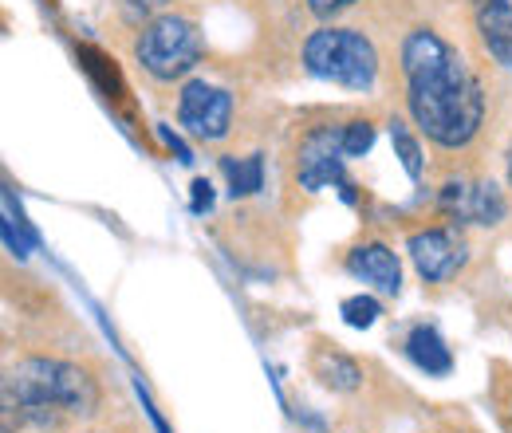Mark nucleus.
<instances>
[{"instance_id": "nucleus-1", "label": "nucleus", "mask_w": 512, "mask_h": 433, "mask_svg": "<svg viewBox=\"0 0 512 433\" xmlns=\"http://www.w3.org/2000/svg\"><path fill=\"white\" fill-rule=\"evenodd\" d=\"M402 71H406V103L422 134L446 150L465 146L485 119L481 83L465 60L430 28H414L402 44Z\"/></svg>"}, {"instance_id": "nucleus-2", "label": "nucleus", "mask_w": 512, "mask_h": 433, "mask_svg": "<svg viewBox=\"0 0 512 433\" xmlns=\"http://www.w3.org/2000/svg\"><path fill=\"white\" fill-rule=\"evenodd\" d=\"M99 402L95 382L87 371L60 359H24L4 378V406L20 410L28 422L56 426L60 418H83Z\"/></svg>"}, {"instance_id": "nucleus-3", "label": "nucleus", "mask_w": 512, "mask_h": 433, "mask_svg": "<svg viewBox=\"0 0 512 433\" xmlns=\"http://www.w3.org/2000/svg\"><path fill=\"white\" fill-rule=\"evenodd\" d=\"M304 67L316 79L351 87V91H367L375 83V75H379V56H375V44L363 32L320 28L304 44Z\"/></svg>"}, {"instance_id": "nucleus-4", "label": "nucleus", "mask_w": 512, "mask_h": 433, "mask_svg": "<svg viewBox=\"0 0 512 433\" xmlns=\"http://www.w3.org/2000/svg\"><path fill=\"white\" fill-rule=\"evenodd\" d=\"M134 52H138V63H142L154 79L170 83V79L186 75L190 67H197L205 44H201V32L193 28L186 16H158L154 24L142 28Z\"/></svg>"}, {"instance_id": "nucleus-5", "label": "nucleus", "mask_w": 512, "mask_h": 433, "mask_svg": "<svg viewBox=\"0 0 512 433\" xmlns=\"http://www.w3.org/2000/svg\"><path fill=\"white\" fill-rule=\"evenodd\" d=\"M229 119H233V95L213 87V83H190L178 99V123L186 126V134L201 138V142H217L229 134Z\"/></svg>"}, {"instance_id": "nucleus-6", "label": "nucleus", "mask_w": 512, "mask_h": 433, "mask_svg": "<svg viewBox=\"0 0 512 433\" xmlns=\"http://www.w3.org/2000/svg\"><path fill=\"white\" fill-rule=\"evenodd\" d=\"M343 126L331 130V126H320L304 138L300 146V186L308 193H320L323 186L331 182H343Z\"/></svg>"}, {"instance_id": "nucleus-7", "label": "nucleus", "mask_w": 512, "mask_h": 433, "mask_svg": "<svg viewBox=\"0 0 512 433\" xmlns=\"http://www.w3.org/2000/svg\"><path fill=\"white\" fill-rule=\"evenodd\" d=\"M442 205L457 221H473V225H497L505 221L509 205L501 197V189L493 182H477V186H465V182H449L442 189Z\"/></svg>"}, {"instance_id": "nucleus-8", "label": "nucleus", "mask_w": 512, "mask_h": 433, "mask_svg": "<svg viewBox=\"0 0 512 433\" xmlns=\"http://www.w3.org/2000/svg\"><path fill=\"white\" fill-rule=\"evenodd\" d=\"M410 260L430 284H438V280H449L461 268L465 256H461V245H453L446 229H426V233L410 237Z\"/></svg>"}, {"instance_id": "nucleus-9", "label": "nucleus", "mask_w": 512, "mask_h": 433, "mask_svg": "<svg viewBox=\"0 0 512 433\" xmlns=\"http://www.w3.org/2000/svg\"><path fill=\"white\" fill-rule=\"evenodd\" d=\"M347 268H351V276L375 284L379 292H398L402 288V264L386 245H359L347 256Z\"/></svg>"}, {"instance_id": "nucleus-10", "label": "nucleus", "mask_w": 512, "mask_h": 433, "mask_svg": "<svg viewBox=\"0 0 512 433\" xmlns=\"http://www.w3.org/2000/svg\"><path fill=\"white\" fill-rule=\"evenodd\" d=\"M477 28L489 56L512 67V0H477Z\"/></svg>"}, {"instance_id": "nucleus-11", "label": "nucleus", "mask_w": 512, "mask_h": 433, "mask_svg": "<svg viewBox=\"0 0 512 433\" xmlns=\"http://www.w3.org/2000/svg\"><path fill=\"white\" fill-rule=\"evenodd\" d=\"M406 351H410V359L426 374H438L442 378V374L453 371V355H449L446 339L434 327H414L410 339H406Z\"/></svg>"}, {"instance_id": "nucleus-12", "label": "nucleus", "mask_w": 512, "mask_h": 433, "mask_svg": "<svg viewBox=\"0 0 512 433\" xmlns=\"http://www.w3.org/2000/svg\"><path fill=\"white\" fill-rule=\"evenodd\" d=\"M221 170L229 178V193L233 197H249L264 186V158L249 154V158H221Z\"/></svg>"}, {"instance_id": "nucleus-13", "label": "nucleus", "mask_w": 512, "mask_h": 433, "mask_svg": "<svg viewBox=\"0 0 512 433\" xmlns=\"http://www.w3.org/2000/svg\"><path fill=\"white\" fill-rule=\"evenodd\" d=\"M316 374L323 378V386H331V390H355L359 386V378H363V371L347 359V355H320L316 359Z\"/></svg>"}, {"instance_id": "nucleus-14", "label": "nucleus", "mask_w": 512, "mask_h": 433, "mask_svg": "<svg viewBox=\"0 0 512 433\" xmlns=\"http://www.w3.org/2000/svg\"><path fill=\"white\" fill-rule=\"evenodd\" d=\"M390 142H394V150H398V158H402L410 182H422V150H418V142L410 138V130L402 123H390Z\"/></svg>"}, {"instance_id": "nucleus-15", "label": "nucleus", "mask_w": 512, "mask_h": 433, "mask_svg": "<svg viewBox=\"0 0 512 433\" xmlns=\"http://www.w3.org/2000/svg\"><path fill=\"white\" fill-rule=\"evenodd\" d=\"M343 319L351 323V327H371L379 315H383V308H379V300L375 296H351V300H343Z\"/></svg>"}, {"instance_id": "nucleus-16", "label": "nucleus", "mask_w": 512, "mask_h": 433, "mask_svg": "<svg viewBox=\"0 0 512 433\" xmlns=\"http://www.w3.org/2000/svg\"><path fill=\"white\" fill-rule=\"evenodd\" d=\"M371 146H375V126L371 123L343 126V154H347V158H363Z\"/></svg>"}, {"instance_id": "nucleus-17", "label": "nucleus", "mask_w": 512, "mask_h": 433, "mask_svg": "<svg viewBox=\"0 0 512 433\" xmlns=\"http://www.w3.org/2000/svg\"><path fill=\"white\" fill-rule=\"evenodd\" d=\"M355 0H308V8L316 12V16H335V12H343V8H351Z\"/></svg>"}, {"instance_id": "nucleus-18", "label": "nucleus", "mask_w": 512, "mask_h": 433, "mask_svg": "<svg viewBox=\"0 0 512 433\" xmlns=\"http://www.w3.org/2000/svg\"><path fill=\"white\" fill-rule=\"evenodd\" d=\"M213 205V186L209 182H193V213H205Z\"/></svg>"}, {"instance_id": "nucleus-19", "label": "nucleus", "mask_w": 512, "mask_h": 433, "mask_svg": "<svg viewBox=\"0 0 512 433\" xmlns=\"http://www.w3.org/2000/svg\"><path fill=\"white\" fill-rule=\"evenodd\" d=\"M509 186H512V146H509Z\"/></svg>"}]
</instances>
